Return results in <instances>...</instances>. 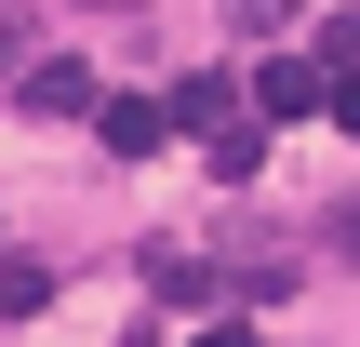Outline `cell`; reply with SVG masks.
Listing matches in <instances>:
<instances>
[{"instance_id":"3","label":"cell","mask_w":360,"mask_h":347,"mask_svg":"<svg viewBox=\"0 0 360 347\" xmlns=\"http://www.w3.org/2000/svg\"><path fill=\"white\" fill-rule=\"evenodd\" d=\"M94 134H107L120 160H147V147L174 134V94H107V107H94Z\"/></svg>"},{"instance_id":"6","label":"cell","mask_w":360,"mask_h":347,"mask_svg":"<svg viewBox=\"0 0 360 347\" xmlns=\"http://www.w3.org/2000/svg\"><path fill=\"white\" fill-rule=\"evenodd\" d=\"M254 160H267V134H254V120H227V134H214V174H227V187H254Z\"/></svg>"},{"instance_id":"2","label":"cell","mask_w":360,"mask_h":347,"mask_svg":"<svg viewBox=\"0 0 360 347\" xmlns=\"http://www.w3.org/2000/svg\"><path fill=\"white\" fill-rule=\"evenodd\" d=\"M27 107H40V120H94L107 94H94V67H80V53H40V67H27Z\"/></svg>"},{"instance_id":"7","label":"cell","mask_w":360,"mask_h":347,"mask_svg":"<svg viewBox=\"0 0 360 347\" xmlns=\"http://www.w3.org/2000/svg\"><path fill=\"white\" fill-rule=\"evenodd\" d=\"M227 27H240V40H281V27H294V0H227Z\"/></svg>"},{"instance_id":"5","label":"cell","mask_w":360,"mask_h":347,"mask_svg":"<svg viewBox=\"0 0 360 347\" xmlns=\"http://www.w3.org/2000/svg\"><path fill=\"white\" fill-rule=\"evenodd\" d=\"M53 308V267L40 254H0V321H40Z\"/></svg>"},{"instance_id":"4","label":"cell","mask_w":360,"mask_h":347,"mask_svg":"<svg viewBox=\"0 0 360 347\" xmlns=\"http://www.w3.org/2000/svg\"><path fill=\"white\" fill-rule=\"evenodd\" d=\"M174 120H187V134L214 147V134L240 120V80H227V67H187V80H174Z\"/></svg>"},{"instance_id":"9","label":"cell","mask_w":360,"mask_h":347,"mask_svg":"<svg viewBox=\"0 0 360 347\" xmlns=\"http://www.w3.org/2000/svg\"><path fill=\"white\" fill-rule=\"evenodd\" d=\"M187 347H254V321H200V334H187Z\"/></svg>"},{"instance_id":"10","label":"cell","mask_w":360,"mask_h":347,"mask_svg":"<svg viewBox=\"0 0 360 347\" xmlns=\"http://www.w3.org/2000/svg\"><path fill=\"white\" fill-rule=\"evenodd\" d=\"M0 67H13V27H0Z\"/></svg>"},{"instance_id":"8","label":"cell","mask_w":360,"mask_h":347,"mask_svg":"<svg viewBox=\"0 0 360 347\" xmlns=\"http://www.w3.org/2000/svg\"><path fill=\"white\" fill-rule=\"evenodd\" d=\"M321 120H334V134L360 147V67H334V107H321Z\"/></svg>"},{"instance_id":"1","label":"cell","mask_w":360,"mask_h":347,"mask_svg":"<svg viewBox=\"0 0 360 347\" xmlns=\"http://www.w3.org/2000/svg\"><path fill=\"white\" fill-rule=\"evenodd\" d=\"M254 107H267V120H307V107H334V67H307V53H267V67H254Z\"/></svg>"}]
</instances>
